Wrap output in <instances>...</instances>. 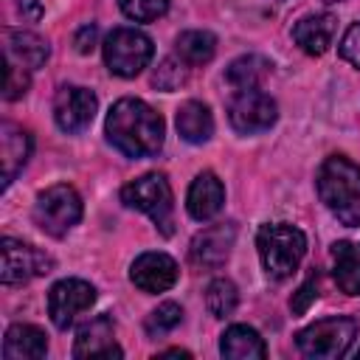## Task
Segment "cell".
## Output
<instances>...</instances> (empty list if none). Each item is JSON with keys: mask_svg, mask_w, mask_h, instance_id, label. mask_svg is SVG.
<instances>
[{"mask_svg": "<svg viewBox=\"0 0 360 360\" xmlns=\"http://www.w3.org/2000/svg\"><path fill=\"white\" fill-rule=\"evenodd\" d=\"M93 45H96V25H84L76 34V48H79V53H90Z\"/></svg>", "mask_w": 360, "mask_h": 360, "instance_id": "32", "label": "cell"}, {"mask_svg": "<svg viewBox=\"0 0 360 360\" xmlns=\"http://www.w3.org/2000/svg\"><path fill=\"white\" fill-rule=\"evenodd\" d=\"M82 219V197L73 186L56 183L37 194L34 202V222L48 236H65L76 222Z\"/></svg>", "mask_w": 360, "mask_h": 360, "instance_id": "6", "label": "cell"}, {"mask_svg": "<svg viewBox=\"0 0 360 360\" xmlns=\"http://www.w3.org/2000/svg\"><path fill=\"white\" fill-rule=\"evenodd\" d=\"M188 82V65L174 53V56H166L155 73H152V84L163 93H172V90H180L183 84Z\"/></svg>", "mask_w": 360, "mask_h": 360, "instance_id": "26", "label": "cell"}, {"mask_svg": "<svg viewBox=\"0 0 360 360\" xmlns=\"http://www.w3.org/2000/svg\"><path fill=\"white\" fill-rule=\"evenodd\" d=\"M51 267H53V259L45 250H39L28 242L11 239V236H6L0 242V278H3V284H28L31 278L51 273Z\"/></svg>", "mask_w": 360, "mask_h": 360, "instance_id": "8", "label": "cell"}, {"mask_svg": "<svg viewBox=\"0 0 360 360\" xmlns=\"http://www.w3.org/2000/svg\"><path fill=\"white\" fill-rule=\"evenodd\" d=\"M96 301V287L84 278H62L48 292V315L56 329H68L76 315L90 309Z\"/></svg>", "mask_w": 360, "mask_h": 360, "instance_id": "10", "label": "cell"}, {"mask_svg": "<svg viewBox=\"0 0 360 360\" xmlns=\"http://www.w3.org/2000/svg\"><path fill=\"white\" fill-rule=\"evenodd\" d=\"M107 141L127 158H152L160 152L166 127L160 112H155L141 98H118L104 121Z\"/></svg>", "mask_w": 360, "mask_h": 360, "instance_id": "1", "label": "cell"}, {"mask_svg": "<svg viewBox=\"0 0 360 360\" xmlns=\"http://www.w3.org/2000/svg\"><path fill=\"white\" fill-rule=\"evenodd\" d=\"M96 107H98V101H96L93 90L79 87V84H62L53 96L56 127L68 135H76V132L90 127V121L96 115Z\"/></svg>", "mask_w": 360, "mask_h": 360, "instance_id": "11", "label": "cell"}, {"mask_svg": "<svg viewBox=\"0 0 360 360\" xmlns=\"http://www.w3.org/2000/svg\"><path fill=\"white\" fill-rule=\"evenodd\" d=\"M354 338H357V321L338 315V318H323V321L309 323L307 329H301L295 335V343H298L301 354H307V357L335 360L349 352Z\"/></svg>", "mask_w": 360, "mask_h": 360, "instance_id": "5", "label": "cell"}, {"mask_svg": "<svg viewBox=\"0 0 360 360\" xmlns=\"http://www.w3.org/2000/svg\"><path fill=\"white\" fill-rule=\"evenodd\" d=\"M233 242H236V225L233 222H217V225H208L202 228L194 239H191V262L197 267H205V270H217L228 262L231 250H233Z\"/></svg>", "mask_w": 360, "mask_h": 360, "instance_id": "12", "label": "cell"}, {"mask_svg": "<svg viewBox=\"0 0 360 360\" xmlns=\"http://www.w3.org/2000/svg\"><path fill=\"white\" fill-rule=\"evenodd\" d=\"M121 346L112 338V321L107 315L93 318L90 323H84L76 332V343H73V357L90 360V357H121Z\"/></svg>", "mask_w": 360, "mask_h": 360, "instance_id": "16", "label": "cell"}, {"mask_svg": "<svg viewBox=\"0 0 360 360\" xmlns=\"http://www.w3.org/2000/svg\"><path fill=\"white\" fill-rule=\"evenodd\" d=\"M332 276L346 295H360V248L352 242L332 245Z\"/></svg>", "mask_w": 360, "mask_h": 360, "instance_id": "21", "label": "cell"}, {"mask_svg": "<svg viewBox=\"0 0 360 360\" xmlns=\"http://www.w3.org/2000/svg\"><path fill=\"white\" fill-rule=\"evenodd\" d=\"M177 132L188 143H205L214 135V115L202 101H186L177 110Z\"/></svg>", "mask_w": 360, "mask_h": 360, "instance_id": "23", "label": "cell"}, {"mask_svg": "<svg viewBox=\"0 0 360 360\" xmlns=\"http://www.w3.org/2000/svg\"><path fill=\"white\" fill-rule=\"evenodd\" d=\"M121 200L129 208L143 211L163 236L174 233V197H172V186H169L166 174L149 172V174L127 183L121 188Z\"/></svg>", "mask_w": 360, "mask_h": 360, "instance_id": "4", "label": "cell"}, {"mask_svg": "<svg viewBox=\"0 0 360 360\" xmlns=\"http://www.w3.org/2000/svg\"><path fill=\"white\" fill-rule=\"evenodd\" d=\"M278 107L262 90H236L228 101V121L239 135H256L276 124Z\"/></svg>", "mask_w": 360, "mask_h": 360, "instance_id": "9", "label": "cell"}, {"mask_svg": "<svg viewBox=\"0 0 360 360\" xmlns=\"http://www.w3.org/2000/svg\"><path fill=\"white\" fill-rule=\"evenodd\" d=\"M318 298V273L312 270L307 278H304V284L292 292V298H290V309H292V315H304L309 307H312V301Z\"/></svg>", "mask_w": 360, "mask_h": 360, "instance_id": "30", "label": "cell"}, {"mask_svg": "<svg viewBox=\"0 0 360 360\" xmlns=\"http://www.w3.org/2000/svg\"><path fill=\"white\" fill-rule=\"evenodd\" d=\"M28 155H31V135L11 124V121H3L0 124V186L8 188L11 180L22 172V166L28 163Z\"/></svg>", "mask_w": 360, "mask_h": 360, "instance_id": "14", "label": "cell"}, {"mask_svg": "<svg viewBox=\"0 0 360 360\" xmlns=\"http://www.w3.org/2000/svg\"><path fill=\"white\" fill-rule=\"evenodd\" d=\"M48 53H51L48 42L34 31H14V28L3 31V59L25 70H37L48 62Z\"/></svg>", "mask_w": 360, "mask_h": 360, "instance_id": "17", "label": "cell"}, {"mask_svg": "<svg viewBox=\"0 0 360 360\" xmlns=\"http://www.w3.org/2000/svg\"><path fill=\"white\" fill-rule=\"evenodd\" d=\"M219 354L231 357V360H264L267 357V346H264L262 335L253 326L233 323L219 338Z\"/></svg>", "mask_w": 360, "mask_h": 360, "instance_id": "20", "label": "cell"}, {"mask_svg": "<svg viewBox=\"0 0 360 360\" xmlns=\"http://www.w3.org/2000/svg\"><path fill=\"white\" fill-rule=\"evenodd\" d=\"M239 304V290L231 278H214L208 287H205V307L214 318H228L233 315Z\"/></svg>", "mask_w": 360, "mask_h": 360, "instance_id": "25", "label": "cell"}, {"mask_svg": "<svg viewBox=\"0 0 360 360\" xmlns=\"http://www.w3.org/2000/svg\"><path fill=\"white\" fill-rule=\"evenodd\" d=\"M318 197L329 214L349 228H360V166L346 155H329L318 169Z\"/></svg>", "mask_w": 360, "mask_h": 360, "instance_id": "2", "label": "cell"}, {"mask_svg": "<svg viewBox=\"0 0 360 360\" xmlns=\"http://www.w3.org/2000/svg\"><path fill=\"white\" fill-rule=\"evenodd\" d=\"M357 357H360V349H357Z\"/></svg>", "mask_w": 360, "mask_h": 360, "instance_id": "36", "label": "cell"}, {"mask_svg": "<svg viewBox=\"0 0 360 360\" xmlns=\"http://www.w3.org/2000/svg\"><path fill=\"white\" fill-rule=\"evenodd\" d=\"M326 3H340V0H326Z\"/></svg>", "mask_w": 360, "mask_h": 360, "instance_id": "35", "label": "cell"}, {"mask_svg": "<svg viewBox=\"0 0 360 360\" xmlns=\"http://www.w3.org/2000/svg\"><path fill=\"white\" fill-rule=\"evenodd\" d=\"M20 14H22V20L37 22L42 17V0H20Z\"/></svg>", "mask_w": 360, "mask_h": 360, "instance_id": "33", "label": "cell"}, {"mask_svg": "<svg viewBox=\"0 0 360 360\" xmlns=\"http://www.w3.org/2000/svg\"><path fill=\"white\" fill-rule=\"evenodd\" d=\"M335 28H338L335 14H329V11L307 14V17H301V20L292 25V39H295V45H298L304 53L321 56V53L329 51L332 39H335Z\"/></svg>", "mask_w": 360, "mask_h": 360, "instance_id": "18", "label": "cell"}, {"mask_svg": "<svg viewBox=\"0 0 360 360\" xmlns=\"http://www.w3.org/2000/svg\"><path fill=\"white\" fill-rule=\"evenodd\" d=\"M48 352L45 332L31 323H14L6 329L3 338V357L6 360H42Z\"/></svg>", "mask_w": 360, "mask_h": 360, "instance_id": "19", "label": "cell"}, {"mask_svg": "<svg viewBox=\"0 0 360 360\" xmlns=\"http://www.w3.org/2000/svg\"><path fill=\"white\" fill-rule=\"evenodd\" d=\"M129 278L143 292H166L177 281V262L160 250L141 253L129 267Z\"/></svg>", "mask_w": 360, "mask_h": 360, "instance_id": "13", "label": "cell"}, {"mask_svg": "<svg viewBox=\"0 0 360 360\" xmlns=\"http://www.w3.org/2000/svg\"><path fill=\"white\" fill-rule=\"evenodd\" d=\"M121 11L135 22H152L166 14L169 0H118Z\"/></svg>", "mask_w": 360, "mask_h": 360, "instance_id": "28", "label": "cell"}, {"mask_svg": "<svg viewBox=\"0 0 360 360\" xmlns=\"http://www.w3.org/2000/svg\"><path fill=\"white\" fill-rule=\"evenodd\" d=\"M174 53L188 65V68H200V65H208L217 53V37L211 31H183L177 39H174Z\"/></svg>", "mask_w": 360, "mask_h": 360, "instance_id": "24", "label": "cell"}, {"mask_svg": "<svg viewBox=\"0 0 360 360\" xmlns=\"http://www.w3.org/2000/svg\"><path fill=\"white\" fill-rule=\"evenodd\" d=\"M155 53L152 39L138 31V28H112L104 39V62L110 68V73L121 76V79H132L138 76L149 59Z\"/></svg>", "mask_w": 360, "mask_h": 360, "instance_id": "7", "label": "cell"}, {"mask_svg": "<svg viewBox=\"0 0 360 360\" xmlns=\"http://www.w3.org/2000/svg\"><path fill=\"white\" fill-rule=\"evenodd\" d=\"M183 321V309H180V304H174V301H166V304H160L158 309H152L149 315H146V335L149 338H163V335H169L177 323Z\"/></svg>", "mask_w": 360, "mask_h": 360, "instance_id": "27", "label": "cell"}, {"mask_svg": "<svg viewBox=\"0 0 360 360\" xmlns=\"http://www.w3.org/2000/svg\"><path fill=\"white\" fill-rule=\"evenodd\" d=\"M256 248H259L264 273L273 281H284L298 270L307 253V236L301 228L290 222H267L256 233Z\"/></svg>", "mask_w": 360, "mask_h": 360, "instance_id": "3", "label": "cell"}, {"mask_svg": "<svg viewBox=\"0 0 360 360\" xmlns=\"http://www.w3.org/2000/svg\"><path fill=\"white\" fill-rule=\"evenodd\" d=\"M222 202H225L222 180L214 172H200L194 177V183L188 186V194H186V208H188L191 219H197V222L214 219L222 211Z\"/></svg>", "mask_w": 360, "mask_h": 360, "instance_id": "15", "label": "cell"}, {"mask_svg": "<svg viewBox=\"0 0 360 360\" xmlns=\"http://www.w3.org/2000/svg\"><path fill=\"white\" fill-rule=\"evenodd\" d=\"M160 357H188V352H183V349H169V352H163Z\"/></svg>", "mask_w": 360, "mask_h": 360, "instance_id": "34", "label": "cell"}, {"mask_svg": "<svg viewBox=\"0 0 360 360\" xmlns=\"http://www.w3.org/2000/svg\"><path fill=\"white\" fill-rule=\"evenodd\" d=\"M338 51H340V56H343L349 65H354V68L360 70V22H352V25L346 28V34H343Z\"/></svg>", "mask_w": 360, "mask_h": 360, "instance_id": "31", "label": "cell"}, {"mask_svg": "<svg viewBox=\"0 0 360 360\" xmlns=\"http://www.w3.org/2000/svg\"><path fill=\"white\" fill-rule=\"evenodd\" d=\"M270 62L259 53H245V56H236L228 68H225V82L233 87V90H259L262 82L270 76Z\"/></svg>", "mask_w": 360, "mask_h": 360, "instance_id": "22", "label": "cell"}, {"mask_svg": "<svg viewBox=\"0 0 360 360\" xmlns=\"http://www.w3.org/2000/svg\"><path fill=\"white\" fill-rule=\"evenodd\" d=\"M28 84H31V70H25V68H20V65H14V62H8V59H6V79H3V98H6V101H14V98H20V96H25V90H28Z\"/></svg>", "mask_w": 360, "mask_h": 360, "instance_id": "29", "label": "cell"}]
</instances>
